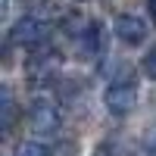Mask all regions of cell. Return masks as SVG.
Instances as JSON below:
<instances>
[{"label": "cell", "instance_id": "obj_1", "mask_svg": "<svg viewBox=\"0 0 156 156\" xmlns=\"http://www.w3.org/2000/svg\"><path fill=\"white\" fill-rule=\"evenodd\" d=\"M59 66H62L59 50L41 47V50H34V53L25 59V78H28L34 87H44V84H50L59 75Z\"/></svg>", "mask_w": 156, "mask_h": 156}, {"label": "cell", "instance_id": "obj_4", "mask_svg": "<svg viewBox=\"0 0 156 156\" xmlns=\"http://www.w3.org/2000/svg\"><path fill=\"white\" fill-rule=\"evenodd\" d=\"M103 103H106V109H109L112 115H128V112L134 109V103H137V87H134V81H115V84H109Z\"/></svg>", "mask_w": 156, "mask_h": 156}, {"label": "cell", "instance_id": "obj_11", "mask_svg": "<svg viewBox=\"0 0 156 156\" xmlns=\"http://www.w3.org/2000/svg\"><path fill=\"white\" fill-rule=\"evenodd\" d=\"M144 72H147V75L153 78V81H156V47H153L150 53L144 56Z\"/></svg>", "mask_w": 156, "mask_h": 156}, {"label": "cell", "instance_id": "obj_3", "mask_svg": "<svg viewBox=\"0 0 156 156\" xmlns=\"http://www.w3.org/2000/svg\"><path fill=\"white\" fill-rule=\"evenodd\" d=\"M28 122H31V131L53 134L59 128V122H62L59 106L53 100H47V97H37V100H31V106H28Z\"/></svg>", "mask_w": 156, "mask_h": 156}, {"label": "cell", "instance_id": "obj_5", "mask_svg": "<svg viewBox=\"0 0 156 156\" xmlns=\"http://www.w3.org/2000/svg\"><path fill=\"white\" fill-rule=\"evenodd\" d=\"M112 28H115V37H119L122 44H128V47L144 44V37H147V22H144V19H137V16H128V12L115 16Z\"/></svg>", "mask_w": 156, "mask_h": 156}, {"label": "cell", "instance_id": "obj_7", "mask_svg": "<svg viewBox=\"0 0 156 156\" xmlns=\"http://www.w3.org/2000/svg\"><path fill=\"white\" fill-rule=\"evenodd\" d=\"M0 100H3V128L9 131V128H12V122H16V103H12V94H9V87H3Z\"/></svg>", "mask_w": 156, "mask_h": 156}, {"label": "cell", "instance_id": "obj_2", "mask_svg": "<svg viewBox=\"0 0 156 156\" xmlns=\"http://www.w3.org/2000/svg\"><path fill=\"white\" fill-rule=\"evenodd\" d=\"M47 37H50V22L37 16H22L9 28V44H19V47H37Z\"/></svg>", "mask_w": 156, "mask_h": 156}, {"label": "cell", "instance_id": "obj_13", "mask_svg": "<svg viewBox=\"0 0 156 156\" xmlns=\"http://www.w3.org/2000/svg\"><path fill=\"white\" fill-rule=\"evenodd\" d=\"M72 3H84V0H72Z\"/></svg>", "mask_w": 156, "mask_h": 156}, {"label": "cell", "instance_id": "obj_6", "mask_svg": "<svg viewBox=\"0 0 156 156\" xmlns=\"http://www.w3.org/2000/svg\"><path fill=\"white\" fill-rule=\"evenodd\" d=\"M78 47H81V53H87V56L103 53V28L90 22V28H87L81 37H78Z\"/></svg>", "mask_w": 156, "mask_h": 156}, {"label": "cell", "instance_id": "obj_8", "mask_svg": "<svg viewBox=\"0 0 156 156\" xmlns=\"http://www.w3.org/2000/svg\"><path fill=\"white\" fill-rule=\"evenodd\" d=\"M16 156H50V150L44 144H37V140H25V144L16 147Z\"/></svg>", "mask_w": 156, "mask_h": 156}, {"label": "cell", "instance_id": "obj_10", "mask_svg": "<svg viewBox=\"0 0 156 156\" xmlns=\"http://www.w3.org/2000/svg\"><path fill=\"white\" fill-rule=\"evenodd\" d=\"M140 150H144L147 156H156V128H150V131L144 134V140H140Z\"/></svg>", "mask_w": 156, "mask_h": 156}, {"label": "cell", "instance_id": "obj_12", "mask_svg": "<svg viewBox=\"0 0 156 156\" xmlns=\"http://www.w3.org/2000/svg\"><path fill=\"white\" fill-rule=\"evenodd\" d=\"M147 9H150V19H153V25H156V0H147Z\"/></svg>", "mask_w": 156, "mask_h": 156}, {"label": "cell", "instance_id": "obj_9", "mask_svg": "<svg viewBox=\"0 0 156 156\" xmlns=\"http://www.w3.org/2000/svg\"><path fill=\"white\" fill-rule=\"evenodd\" d=\"M94 156H125V150L115 144V140H106V144H100V147L94 150Z\"/></svg>", "mask_w": 156, "mask_h": 156}]
</instances>
